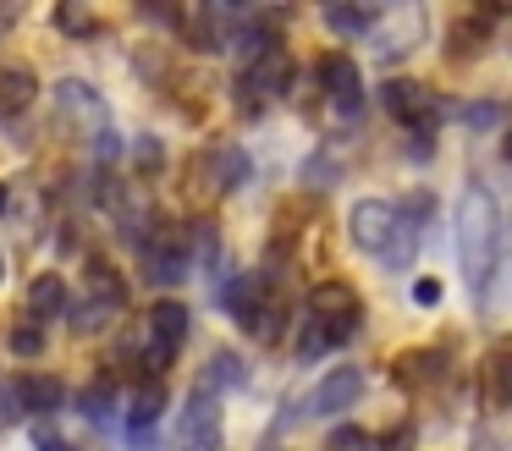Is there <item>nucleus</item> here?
Wrapping results in <instances>:
<instances>
[{
	"label": "nucleus",
	"instance_id": "nucleus-20",
	"mask_svg": "<svg viewBox=\"0 0 512 451\" xmlns=\"http://www.w3.org/2000/svg\"><path fill=\"white\" fill-rule=\"evenodd\" d=\"M160 413H166V385H144L127 407V429H155Z\"/></svg>",
	"mask_w": 512,
	"mask_h": 451
},
{
	"label": "nucleus",
	"instance_id": "nucleus-17",
	"mask_svg": "<svg viewBox=\"0 0 512 451\" xmlns=\"http://www.w3.org/2000/svg\"><path fill=\"white\" fill-rule=\"evenodd\" d=\"M28 308H34V325L39 319L67 314V281H61V275H34V286H28Z\"/></svg>",
	"mask_w": 512,
	"mask_h": 451
},
{
	"label": "nucleus",
	"instance_id": "nucleus-6",
	"mask_svg": "<svg viewBox=\"0 0 512 451\" xmlns=\"http://www.w3.org/2000/svg\"><path fill=\"white\" fill-rule=\"evenodd\" d=\"M320 88L331 94V105L342 110V116H358V105H364V83H358V66L347 61V55H325L320 61Z\"/></svg>",
	"mask_w": 512,
	"mask_h": 451
},
{
	"label": "nucleus",
	"instance_id": "nucleus-7",
	"mask_svg": "<svg viewBox=\"0 0 512 451\" xmlns=\"http://www.w3.org/2000/svg\"><path fill=\"white\" fill-rule=\"evenodd\" d=\"M56 110L67 121H83L89 132H105V99L94 94L83 77H61V83H56Z\"/></svg>",
	"mask_w": 512,
	"mask_h": 451
},
{
	"label": "nucleus",
	"instance_id": "nucleus-21",
	"mask_svg": "<svg viewBox=\"0 0 512 451\" xmlns=\"http://www.w3.org/2000/svg\"><path fill=\"white\" fill-rule=\"evenodd\" d=\"M501 121H507V110H501L496 99H474V105H463V127L468 132H496Z\"/></svg>",
	"mask_w": 512,
	"mask_h": 451
},
{
	"label": "nucleus",
	"instance_id": "nucleus-15",
	"mask_svg": "<svg viewBox=\"0 0 512 451\" xmlns=\"http://www.w3.org/2000/svg\"><path fill=\"white\" fill-rule=\"evenodd\" d=\"M89 303L94 308H105V314H122V303H127V286H122V275L111 270V264H89Z\"/></svg>",
	"mask_w": 512,
	"mask_h": 451
},
{
	"label": "nucleus",
	"instance_id": "nucleus-28",
	"mask_svg": "<svg viewBox=\"0 0 512 451\" xmlns=\"http://www.w3.org/2000/svg\"><path fill=\"white\" fill-rule=\"evenodd\" d=\"M56 28H61V33H94L100 22H94L83 6H56Z\"/></svg>",
	"mask_w": 512,
	"mask_h": 451
},
{
	"label": "nucleus",
	"instance_id": "nucleus-9",
	"mask_svg": "<svg viewBox=\"0 0 512 451\" xmlns=\"http://www.w3.org/2000/svg\"><path fill=\"white\" fill-rule=\"evenodd\" d=\"M358 396H364V374L353 369V363H342V369H331L320 380V391H314V402H309V413H347V407L358 402Z\"/></svg>",
	"mask_w": 512,
	"mask_h": 451
},
{
	"label": "nucleus",
	"instance_id": "nucleus-34",
	"mask_svg": "<svg viewBox=\"0 0 512 451\" xmlns=\"http://www.w3.org/2000/svg\"><path fill=\"white\" fill-rule=\"evenodd\" d=\"M0 275H6V259H0Z\"/></svg>",
	"mask_w": 512,
	"mask_h": 451
},
{
	"label": "nucleus",
	"instance_id": "nucleus-32",
	"mask_svg": "<svg viewBox=\"0 0 512 451\" xmlns=\"http://www.w3.org/2000/svg\"><path fill=\"white\" fill-rule=\"evenodd\" d=\"M474 451H501V446H496V440H479V446H474Z\"/></svg>",
	"mask_w": 512,
	"mask_h": 451
},
{
	"label": "nucleus",
	"instance_id": "nucleus-24",
	"mask_svg": "<svg viewBox=\"0 0 512 451\" xmlns=\"http://www.w3.org/2000/svg\"><path fill=\"white\" fill-rule=\"evenodd\" d=\"M111 407H116L111 380H94V385H89V396H83V413H89L94 424H105V418H111Z\"/></svg>",
	"mask_w": 512,
	"mask_h": 451
},
{
	"label": "nucleus",
	"instance_id": "nucleus-30",
	"mask_svg": "<svg viewBox=\"0 0 512 451\" xmlns=\"http://www.w3.org/2000/svg\"><path fill=\"white\" fill-rule=\"evenodd\" d=\"M358 440H364L358 429H336V435H331V446H336V451H358Z\"/></svg>",
	"mask_w": 512,
	"mask_h": 451
},
{
	"label": "nucleus",
	"instance_id": "nucleus-8",
	"mask_svg": "<svg viewBox=\"0 0 512 451\" xmlns=\"http://www.w3.org/2000/svg\"><path fill=\"white\" fill-rule=\"evenodd\" d=\"M265 281H259V275H237L232 286H226V314L237 319V325L243 330H259V336H265Z\"/></svg>",
	"mask_w": 512,
	"mask_h": 451
},
{
	"label": "nucleus",
	"instance_id": "nucleus-13",
	"mask_svg": "<svg viewBox=\"0 0 512 451\" xmlns=\"http://www.w3.org/2000/svg\"><path fill=\"white\" fill-rule=\"evenodd\" d=\"M61 396H67V385H61L56 374H34V380H23L12 391V407H28V413H56Z\"/></svg>",
	"mask_w": 512,
	"mask_h": 451
},
{
	"label": "nucleus",
	"instance_id": "nucleus-11",
	"mask_svg": "<svg viewBox=\"0 0 512 451\" xmlns=\"http://www.w3.org/2000/svg\"><path fill=\"white\" fill-rule=\"evenodd\" d=\"M243 88H259V94H287V88H292V61H287V50H270V55H259V61H248Z\"/></svg>",
	"mask_w": 512,
	"mask_h": 451
},
{
	"label": "nucleus",
	"instance_id": "nucleus-3",
	"mask_svg": "<svg viewBox=\"0 0 512 451\" xmlns=\"http://www.w3.org/2000/svg\"><path fill=\"white\" fill-rule=\"evenodd\" d=\"M380 105H386L397 121H408L413 132H424V138H430L435 116H441V105H435V99L424 94L419 83H408V77H391V83H380Z\"/></svg>",
	"mask_w": 512,
	"mask_h": 451
},
{
	"label": "nucleus",
	"instance_id": "nucleus-27",
	"mask_svg": "<svg viewBox=\"0 0 512 451\" xmlns=\"http://www.w3.org/2000/svg\"><path fill=\"white\" fill-rule=\"evenodd\" d=\"M490 402L507 407V347L490 352Z\"/></svg>",
	"mask_w": 512,
	"mask_h": 451
},
{
	"label": "nucleus",
	"instance_id": "nucleus-22",
	"mask_svg": "<svg viewBox=\"0 0 512 451\" xmlns=\"http://www.w3.org/2000/svg\"><path fill=\"white\" fill-rule=\"evenodd\" d=\"M325 22L336 33H369L375 28V11H358V6H325Z\"/></svg>",
	"mask_w": 512,
	"mask_h": 451
},
{
	"label": "nucleus",
	"instance_id": "nucleus-33",
	"mask_svg": "<svg viewBox=\"0 0 512 451\" xmlns=\"http://www.w3.org/2000/svg\"><path fill=\"white\" fill-rule=\"evenodd\" d=\"M0 215H6V187H0Z\"/></svg>",
	"mask_w": 512,
	"mask_h": 451
},
{
	"label": "nucleus",
	"instance_id": "nucleus-14",
	"mask_svg": "<svg viewBox=\"0 0 512 451\" xmlns=\"http://www.w3.org/2000/svg\"><path fill=\"white\" fill-rule=\"evenodd\" d=\"M210 176H215V187L221 193H237V187L254 176V160H248V149H237V143H226V149H215V160H210Z\"/></svg>",
	"mask_w": 512,
	"mask_h": 451
},
{
	"label": "nucleus",
	"instance_id": "nucleus-26",
	"mask_svg": "<svg viewBox=\"0 0 512 451\" xmlns=\"http://www.w3.org/2000/svg\"><path fill=\"white\" fill-rule=\"evenodd\" d=\"M325 352H331L325 330H320V325H303V330H298V358H303V363H314V358H325Z\"/></svg>",
	"mask_w": 512,
	"mask_h": 451
},
{
	"label": "nucleus",
	"instance_id": "nucleus-4",
	"mask_svg": "<svg viewBox=\"0 0 512 451\" xmlns=\"http://www.w3.org/2000/svg\"><path fill=\"white\" fill-rule=\"evenodd\" d=\"M177 440L188 451H221V402H215L210 391L188 396V407H182V424H177Z\"/></svg>",
	"mask_w": 512,
	"mask_h": 451
},
{
	"label": "nucleus",
	"instance_id": "nucleus-29",
	"mask_svg": "<svg viewBox=\"0 0 512 451\" xmlns=\"http://www.w3.org/2000/svg\"><path fill=\"white\" fill-rule=\"evenodd\" d=\"M413 303H419V308L441 303V281H430V275H424V281H413Z\"/></svg>",
	"mask_w": 512,
	"mask_h": 451
},
{
	"label": "nucleus",
	"instance_id": "nucleus-23",
	"mask_svg": "<svg viewBox=\"0 0 512 451\" xmlns=\"http://www.w3.org/2000/svg\"><path fill=\"white\" fill-rule=\"evenodd\" d=\"M12 352L17 358H39V352H45V330H39L34 319H17L12 325Z\"/></svg>",
	"mask_w": 512,
	"mask_h": 451
},
{
	"label": "nucleus",
	"instance_id": "nucleus-19",
	"mask_svg": "<svg viewBox=\"0 0 512 451\" xmlns=\"http://www.w3.org/2000/svg\"><path fill=\"white\" fill-rule=\"evenodd\" d=\"M144 275H149V281H166V286H177L182 275H188V253H182L177 242H166V248H149V264H144Z\"/></svg>",
	"mask_w": 512,
	"mask_h": 451
},
{
	"label": "nucleus",
	"instance_id": "nucleus-2",
	"mask_svg": "<svg viewBox=\"0 0 512 451\" xmlns=\"http://www.w3.org/2000/svg\"><path fill=\"white\" fill-rule=\"evenodd\" d=\"M309 325L325 330V341H353L358 325H364V308H358V292L347 281H320L309 292Z\"/></svg>",
	"mask_w": 512,
	"mask_h": 451
},
{
	"label": "nucleus",
	"instance_id": "nucleus-31",
	"mask_svg": "<svg viewBox=\"0 0 512 451\" xmlns=\"http://www.w3.org/2000/svg\"><path fill=\"white\" fill-rule=\"evenodd\" d=\"M12 413H17V407H12V391H0V429L12 424Z\"/></svg>",
	"mask_w": 512,
	"mask_h": 451
},
{
	"label": "nucleus",
	"instance_id": "nucleus-25",
	"mask_svg": "<svg viewBox=\"0 0 512 451\" xmlns=\"http://www.w3.org/2000/svg\"><path fill=\"white\" fill-rule=\"evenodd\" d=\"M479 39H485V22H457V28H452V55H474L479 50Z\"/></svg>",
	"mask_w": 512,
	"mask_h": 451
},
{
	"label": "nucleus",
	"instance_id": "nucleus-5",
	"mask_svg": "<svg viewBox=\"0 0 512 451\" xmlns=\"http://www.w3.org/2000/svg\"><path fill=\"white\" fill-rule=\"evenodd\" d=\"M391 220H397V204H386V198H358L347 209V237H353V248L380 253L391 237Z\"/></svg>",
	"mask_w": 512,
	"mask_h": 451
},
{
	"label": "nucleus",
	"instance_id": "nucleus-18",
	"mask_svg": "<svg viewBox=\"0 0 512 451\" xmlns=\"http://www.w3.org/2000/svg\"><path fill=\"white\" fill-rule=\"evenodd\" d=\"M413 242H419V226H413L408 215H397V220H391V237H386V248H380V259H386V270H408V264H413Z\"/></svg>",
	"mask_w": 512,
	"mask_h": 451
},
{
	"label": "nucleus",
	"instance_id": "nucleus-10",
	"mask_svg": "<svg viewBox=\"0 0 512 451\" xmlns=\"http://www.w3.org/2000/svg\"><path fill=\"white\" fill-rule=\"evenodd\" d=\"M182 341H188V308H182L177 297H160V303L149 308V347H160V352L177 358Z\"/></svg>",
	"mask_w": 512,
	"mask_h": 451
},
{
	"label": "nucleus",
	"instance_id": "nucleus-16",
	"mask_svg": "<svg viewBox=\"0 0 512 451\" xmlns=\"http://www.w3.org/2000/svg\"><path fill=\"white\" fill-rule=\"evenodd\" d=\"M237 385H248V369H243V358L237 352H215L210 363H204V374H199V391H237Z\"/></svg>",
	"mask_w": 512,
	"mask_h": 451
},
{
	"label": "nucleus",
	"instance_id": "nucleus-12",
	"mask_svg": "<svg viewBox=\"0 0 512 451\" xmlns=\"http://www.w3.org/2000/svg\"><path fill=\"white\" fill-rule=\"evenodd\" d=\"M39 94V77L28 72V66H0V116H17V110H28Z\"/></svg>",
	"mask_w": 512,
	"mask_h": 451
},
{
	"label": "nucleus",
	"instance_id": "nucleus-1",
	"mask_svg": "<svg viewBox=\"0 0 512 451\" xmlns=\"http://www.w3.org/2000/svg\"><path fill=\"white\" fill-rule=\"evenodd\" d=\"M457 248H463V270L474 286H485L501 270V204L485 182L463 187V204H457Z\"/></svg>",
	"mask_w": 512,
	"mask_h": 451
}]
</instances>
